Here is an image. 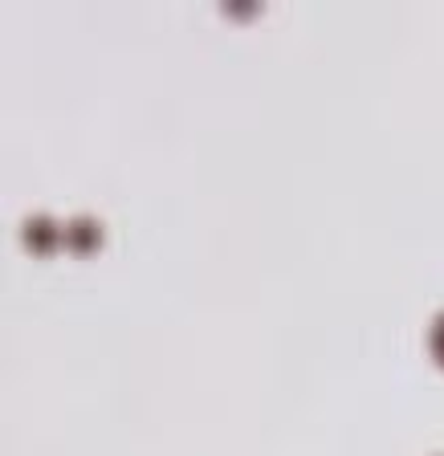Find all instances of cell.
Segmentation results:
<instances>
[{"label": "cell", "mask_w": 444, "mask_h": 456, "mask_svg": "<svg viewBox=\"0 0 444 456\" xmlns=\"http://www.w3.org/2000/svg\"><path fill=\"white\" fill-rule=\"evenodd\" d=\"M21 237H25V245L33 248V253H49V248L62 240V224H53L49 216H29L25 224H21Z\"/></svg>", "instance_id": "cell-1"}, {"label": "cell", "mask_w": 444, "mask_h": 456, "mask_svg": "<svg viewBox=\"0 0 444 456\" xmlns=\"http://www.w3.org/2000/svg\"><path fill=\"white\" fill-rule=\"evenodd\" d=\"M62 240H66L74 253H86V248H95L98 240H103V228H98V220H90V216H74L66 228H62Z\"/></svg>", "instance_id": "cell-2"}, {"label": "cell", "mask_w": 444, "mask_h": 456, "mask_svg": "<svg viewBox=\"0 0 444 456\" xmlns=\"http://www.w3.org/2000/svg\"><path fill=\"white\" fill-rule=\"evenodd\" d=\"M428 342H432V354H436V362L444 367V314L432 322V334H428Z\"/></svg>", "instance_id": "cell-3"}]
</instances>
